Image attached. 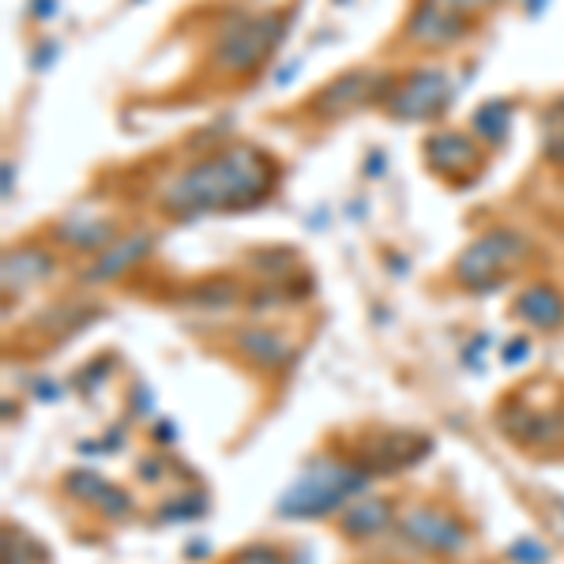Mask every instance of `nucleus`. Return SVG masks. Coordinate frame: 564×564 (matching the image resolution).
<instances>
[{
    "mask_svg": "<svg viewBox=\"0 0 564 564\" xmlns=\"http://www.w3.org/2000/svg\"><path fill=\"white\" fill-rule=\"evenodd\" d=\"M282 34H286V20L279 12L238 15L218 34L215 65L234 72V76H249L252 68H260L268 61V53L282 42Z\"/></svg>",
    "mask_w": 564,
    "mask_h": 564,
    "instance_id": "7ed1b4c3",
    "label": "nucleus"
},
{
    "mask_svg": "<svg viewBox=\"0 0 564 564\" xmlns=\"http://www.w3.org/2000/svg\"><path fill=\"white\" fill-rule=\"evenodd\" d=\"M516 308H520L523 321H531L534 327H557L564 321L561 294L553 286H545V282H539V286H531V290H523L520 302H516Z\"/></svg>",
    "mask_w": 564,
    "mask_h": 564,
    "instance_id": "f8f14e48",
    "label": "nucleus"
},
{
    "mask_svg": "<svg viewBox=\"0 0 564 564\" xmlns=\"http://www.w3.org/2000/svg\"><path fill=\"white\" fill-rule=\"evenodd\" d=\"M238 343H241V350L257 361V366H282L286 354H290L286 339L275 332H241Z\"/></svg>",
    "mask_w": 564,
    "mask_h": 564,
    "instance_id": "f3484780",
    "label": "nucleus"
},
{
    "mask_svg": "<svg viewBox=\"0 0 564 564\" xmlns=\"http://www.w3.org/2000/svg\"><path fill=\"white\" fill-rule=\"evenodd\" d=\"M68 486L76 489V497H84V500H90V505L106 508L109 516L129 512V497H121L113 486H109V481H102L98 475H87V470H79V475L68 478Z\"/></svg>",
    "mask_w": 564,
    "mask_h": 564,
    "instance_id": "4468645a",
    "label": "nucleus"
},
{
    "mask_svg": "<svg viewBox=\"0 0 564 564\" xmlns=\"http://www.w3.org/2000/svg\"><path fill=\"white\" fill-rule=\"evenodd\" d=\"M430 452V441H422V436L414 433H388L380 436L377 444L369 448V467L377 470H399V467H411V463H417Z\"/></svg>",
    "mask_w": 564,
    "mask_h": 564,
    "instance_id": "9d476101",
    "label": "nucleus"
},
{
    "mask_svg": "<svg viewBox=\"0 0 564 564\" xmlns=\"http://www.w3.org/2000/svg\"><path fill=\"white\" fill-rule=\"evenodd\" d=\"M542 8H545V0H527V12L531 15H542Z\"/></svg>",
    "mask_w": 564,
    "mask_h": 564,
    "instance_id": "5701e85b",
    "label": "nucleus"
},
{
    "mask_svg": "<svg viewBox=\"0 0 564 564\" xmlns=\"http://www.w3.org/2000/svg\"><path fill=\"white\" fill-rule=\"evenodd\" d=\"M550 154L564 166V132H553V135H550Z\"/></svg>",
    "mask_w": 564,
    "mask_h": 564,
    "instance_id": "412c9836",
    "label": "nucleus"
},
{
    "mask_svg": "<svg viewBox=\"0 0 564 564\" xmlns=\"http://www.w3.org/2000/svg\"><path fill=\"white\" fill-rule=\"evenodd\" d=\"M406 34L417 45H452L467 34V20H463L459 8L444 4V0H425V4L414 8Z\"/></svg>",
    "mask_w": 564,
    "mask_h": 564,
    "instance_id": "0eeeda50",
    "label": "nucleus"
},
{
    "mask_svg": "<svg viewBox=\"0 0 564 564\" xmlns=\"http://www.w3.org/2000/svg\"><path fill=\"white\" fill-rule=\"evenodd\" d=\"M508 124H512V106H508V102H486L475 113V132L486 143H500V140H505Z\"/></svg>",
    "mask_w": 564,
    "mask_h": 564,
    "instance_id": "a211bd4d",
    "label": "nucleus"
},
{
    "mask_svg": "<svg viewBox=\"0 0 564 564\" xmlns=\"http://www.w3.org/2000/svg\"><path fill=\"white\" fill-rule=\"evenodd\" d=\"M448 95H452L448 72L422 68L388 98V109H391V117H399V121H425V117H433L436 109L448 102Z\"/></svg>",
    "mask_w": 564,
    "mask_h": 564,
    "instance_id": "423d86ee",
    "label": "nucleus"
},
{
    "mask_svg": "<svg viewBox=\"0 0 564 564\" xmlns=\"http://www.w3.org/2000/svg\"><path fill=\"white\" fill-rule=\"evenodd\" d=\"M444 4H452V0H444Z\"/></svg>",
    "mask_w": 564,
    "mask_h": 564,
    "instance_id": "b1692460",
    "label": "nucleus"
},
{
    "mask_svg": "<svg viewBox=\"0 0 564 564\" xmlns=\"http://www.w3.org/2000/svg\"><path fill=\"white\" fill-rule=\"evenodd\" d=\"M527 257V241L516 230H489L481 234L475 245H467V252L459 257V279L470 290H489L497 286L508 271Z\"/></svg>",
    "mask_w": 564,
    "mask_h": 564,
    "instance_id": "20e7f679",
    "label": "nucleus"
},
{
    "mask_svg": "<svg viewBox=\"0 0 564 564\" xmlns=\"http://www.w3.org/2000/svg\"><path fill=\"white\" fill-rule=\"evenodd\" d=\"M388 523H391L388 500H361V505H354L350 512H347V520H343L347 534H354V539H366V534H380Z\"/></svg>",
    "mask_w": 564,
    "mask_h": 564,
    "instance_id": "dca6fc26",
    "label": "nucleus"
},
{
    "mask_svg": "<svg viewBox=\"0 0 564 564\" xmlns=\"http://www.w3.org/2000/svg\"><path fill=\"white\" fill-rule=\"evenodd\" d=\"M61 241L65 245H76V249H106L113 241V226L106 218H68L61 226Z\"/></svg>",
    "mask_w": 564,
    "mask_h": 564,
    "instance_id": "2eb2a0df",
    "label": "nucleus"
},
{
    "mask_svg": "<svg viewBox=\"0 0 564 564\" xmlns=\"http://www.w3.org/2000/svg\"><path fill=\"white\" fill-rule=\"evenodd\" d=\"M545 545H539V542H516L512 545V561H520V564H545Z\"/></svg>",
    "mask_w": 564,
    "mask_h": 564,
    "instance_id": "6ab92c4d",
    "label": "nucleus"
},
{
    "mask_svg": "<svg viewBox=\"0 0 564 564\" xmlns=\"http://www.w3.org/2000/svg\"><path fill=\"white\" fill-rule=\"evenodd\" d=\"M399 527H403L406 539L417 542L422 550H433V553H456L463 545V539H467L456 520L433 512V508H417V512L406 516Z\"/></svg>",
    "mask_w": 564,
    "mask_h": 564,
    "instance_id": "6e6552de",
    "label": "nucleus"
},
{
    "mask_svg": "<svg viewBox=\"0 0 564 564\" xmlns=\"http://www.w3.org/2000/svg\"><path fill=\"white\" fill-rule=\"evenodd\" d=\"M425 159H430V166L436 174L463 177L478 162V151L463 132H436L425 140Z\"/></svg>",
    "mask_w": 564,
    "mask_h": 564,
    "instance_id": "1a4fd4ad",
    "label": "nucleus"
},
{
    "mask_svg": "<svg viewBox=\"0 0 564 564\" xmlns=\"http://www.w3.org/2000/svg\"><path fill=\"white\" fill-rule=\"evenodd\" d=\"M369 486V470L350 467V463H332L321 459L305 470L294 486L282 494L279 516L290 520H313V516H327L339 505H347L350 497H358Z\"/></svg>",
    "mask_w": 564,
    "mask_h": 564,
    "instance_id": "f03ea898",
    "label": "nucleus"
},
{
    "mask_svg": "<svg viewBox=\"0 0 564 564\" xmlns=\"http://www.w3.org/2000/svg\"><path fill=\"white\" fill-rule=\"evenodd\" d=\"M53 271V260L45 257L39 249H12L4 257V286H34V282H42L45 275Z\"/></svg>",
    "mask_w": 564,
    "mask_h": 564,
    "instance_id": "ddd939ff",
    "label": "nucleus"
},
{
    "mask_svg": "<svg viewBox=\"0 0 564 564\" xmlns=\"http://www.w3.org/2000/svg\"><path fill=\"white\" fill-rule=\"evenodd\" d=\"M561 508H564V505H561Z\"/></svg>",
    "mask_w": 564,
    "mask_h": 564,
    "instance_id": "393cba45",
    "label": "nucleus"
},
{
    "mask_svg": "<svg viewBox=\"0 0 564 564\" xmlns=\"http://www.w3.org/2000/svg\"><path fill=\"white\" fill-rule=\"evenodd\" d=\"M4 196H12V162H4Z\"/></svg>",
    "mask_w": 564,
    "mask_h": 564,
    "instance_id": "4be33fe9",
    "label": "nucleus"
},
{
    "mask_svg": "<svg viewBox=\"0 0 564 564\" xmlns=\"http://www.w3.org/2000/svg\"><path fill=\"white\" fill-rule=\"evenodd\" d=\"M238 564H282L279 553H271V550H245Z\"/></svg>",
    "mask_w": 564,
    "mask_h": 564,
    "instance_id": "aec40b11",
    "label": "nucleus"
},
{
    "mask_svg": "<svg viewBox=\"0 0 564 564\" xmlns=\"http://www.w3.org/2000/svg\"><path fill=\"white\" fill-rule=\"evenodd\" d=\"M148 249H151V238H148V234H135V238H124L121 245H113V249L98 257L95 268L87 271V282H109V279H117L124 268H132L135 260L148 257Z\"/></svg>",
    "mask_w": 564,
    "mask_h": 564,
    "instance_id": "9b49d317",
    "label": "nucleus"
},
{
    "mask_svg": "<svg viewBox=\"0 0 564 564\" xmlns=\"http://www.w3.org/2000/svg\"><path fill=\"white\" fill-rule=\"evenodd\" d=\"M275 185V166L268 154H260L249 143L226 148L212 159L196 162L166 188L170 215H212V212H241V207L260 204Z\"/></svg>",
    "mask_w": 564,
    "mask_h": 564,
    "instance_id": "f257e3e1",
    "label": "nucleus"
},
{
    "mask_svg": "<svg viewBox=\"0 0 564 564\" xmlns=\"http://www.w3.org/2000/svg\"><path fill=\"white\" fill-rule=\"evenodd\" d=\"M395 95V79L388 72L372 76V72H347V76L332 79L321 95H316V113L321 117H343L358 106L369 102H388Z\"/></svg>",
    "mask_w": 564,
    "mask_h": 564,
    "instance_id": "39448f33",
    "label": "nucleus"
}]
</instances>
